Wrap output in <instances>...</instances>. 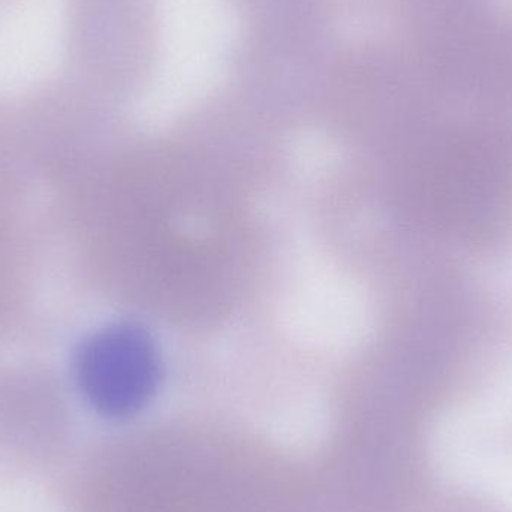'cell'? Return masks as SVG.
<instances>
[{
	"label": "cell",
	"mask_w": 512,
	"mask_h": 512,
	"mask_svg": "<svg viewBox=\"0 0 512 512\" xmlns=\"http://www.w3.org/2000/svg\"><path fill=\"white\" fill-rule=\"evenodd\" d=\"M156 370L149 340L125 327L93 339L81 360L87 394L99 409L113 415L129 414L149 399Z\"/></svg>",
	"instance_id": "cell-1"
},
{
	"label": "cell",
	"mask_w": 512,
	"mask_h": 512,
	"mask_svg": "<svg viewBox=\"0 0 512 512\" xmlns=\"http://www.w3.org/2000/svg\"><path fill=\"white\" fill-rule=\"evenodd\" d=\"M448 512H501L487 502L469 496H456L448 501Z\"/></svg>",
	"instance_id": "cell-2"
},
{
	"label": "cell",
	"mask_w": 512,
	"mask_h": 512,
	"mask_svg": "<svg viewBox=\"0 0 512 512\" xmlns=\"http://www.w3.org/2000/svg\"><path fill=\"white\" fill-rule=\"evenodd\" d=\"M17 2L18 0H0V15L11 9Z\"/></svg>",
	"instance_id": "cell-3"
}]
</instances>
